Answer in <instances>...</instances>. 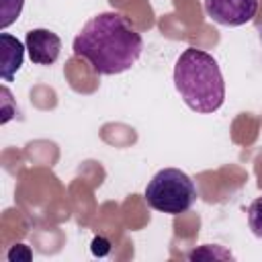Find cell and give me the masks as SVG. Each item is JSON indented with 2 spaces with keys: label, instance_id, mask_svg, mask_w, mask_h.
I'll list each match as a JSON object with an SVG mask.
<instances>
[{
  "label": "cell",
  "instance_id": "1",
  "mask_svg": "<svg viewBox=\"0 0 262 262\" xmlns=\"http://www.w3.org/2000/svg\"><path fill=\"white\" fill-rule=\"evenodd\" d=\"M74 55L86 59L96 74L117 76L131 70L143 51L139 31L119 12L94 14L74 39Z\"/></svg>",
  "mask_w": 262,
  "mask_h": 262
},
{
  "label": "cell",
  "instance_id": "2",
  "mask_svg": "<svg viewBox=\"0 0 262 262\" xmlns=\"http://www.w3.org/2000/svg\"><path fill=\"white\" fill-rule=\"evenodd\" d=\"M174 86L184 104L194 113H215L225 100V82L215 57L203 49L188 47L174 66Z\"/></svg>",
  "mask_w": 262,
  "mask_h": 262
},
{
  "label": "cell",
  "instance_id": "3",
  "mask_svg": "<svg viewBox=\"0 0 262 262\" xmlns=\"http://www.w3.org/2000/svg\"><path fill=\"white\" fill-rule=\"evenodd\" d=\"M196 186L192 178L178 168H164L154 174L145 186V201L154 211L180 215L196 201Z\"/></svg>",
  "mask_w": 262,
  "mask_h": 262
},
{
  "label": "cell",
  "instance_id": "4",
  "mask_svg": "<svg viewBox=\"0 0 262 262\" xmlns=\"http://www.w3.org/2000/svg\"><path fill=\"white\" fill-rule=\"evenodd\" d=\"M203 6L207 16L223 27H242L258 12V0H203Z\"/></svg>",
  "mask_w": 262,
  "mask_h": 262
},
{
  "label": "cell",
  "instance_id": "5",
  "mask_svg": "<svg viewBox=\"0 0 262 262\" xmlns=\"http://www.w3.org/2000/svg\"><path fill=\"white\" fill-rule=\"evenodd\" d=\"M27 53L37 66H51L61 53V39L49 29H33L25 39Z\"/></svg>",
  "mask_w": 262,
  "mask_h": 262
},
{
  "label": "cell",
  "instance_id": "6",
  "mask_svg": "<svg viewBox=\"0 0 262 262\" xmlns=\"http://www.w3.org/2000/svg\"><path fill=\"white\" fill-rule=\"evenodd\" d=\"M0 47H2V55H0V61H2V68H0V76L4 82H12L14 74L20 70L23 66V57H25V49L23 43L8 35V33H0Z\"/></svg>",
  "mask_w": 262,
  "mask_h": 262
},
{
  "label": "cell",
  "instance_id": "7",
  "mask_svg": "<svg viewBox=\"0 0 262 262\" xmlns=\"http://www.w3.org/2000/svg\"><path fill=\"white\" fill-rule=\"evenodd\" d=\"M23 2L25 0H2V6H0V27L6 29L8 25H12L20 10H23Z\"/></svg>",
  "mask_w": 262,
  "mask_h": 262
},
{
  "label": "cell",
  "instance_id": "8",
  "mask_svg": "<svg viewBox=\"0 0 262 262\" xmlns=\"http://www.w3.org/2000/svg\"><path fill=\"white\" fill-rule=\"evenodd\" d=\"M248 225L256 237L262 239V196L254 199L248 207Z\"/></svg>",
  "mask_w": 262,
  "mask_h": 262
},
{
  "label": "cell",
  "instance_id": "9",
  "mask_svg": "<svg viewBox=\"0 0 262 262\" xmlns=\"http://www.w3.org/2000/svg\"><path fill=\"white\" fill-rule=\"evenodd\" d=\"M108 252H111V242H108L106 237L98 235V237L92 239V254H94V256H104V254H108Z\"/></svg>",
  "mask_w": 262,
  "mask_h": 262
}]
</instances>
